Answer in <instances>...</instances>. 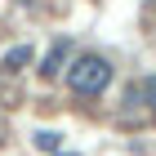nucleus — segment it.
Returning <instances> with one entry per match:
<instances>
[{
  "instance_id": "f257e3e1",
  "label": "nucleus",
  "mask_w": 156,
  "mask_h": 156,
  "mask_svg": "<svg viewBox=\"0 0 156 156\" xmlns=\"http://www.w3.org/2000/svg\"><path fill=\"white\" fill-rule=\"evenodd\" d=\"M67 85H72L76 94H85V98L103 94V89L112 85V62L98 58V54H80V58L67 67Z\"/></svg>"
},
{
  "instance_id": "7ed1b4c3",
  "label": "nucleus",
  "mask_w": 156,
  "mask_h": 156,
  "mask_svg": "<svg viewBox=\"0 0 156 156\" xmlns=\"http://www.w3.org/2000/svg\"><path fill=\"white\" fill-rule=\"evenodd\" d=\"M27 62H31V45H13L5 54V72H23Z\"/></svg>"
},
{
  "instance_id": "20e7f679",
  "label": "nucleus",
  "mask_w": 156,
  "mask_h": 156,
  "mask_svg": "<svg viewBox=\"0 0 156 156\" xmlns=\"http://www.w3.org/2000/svg\"><path fill=\"white\" fill-rule=\"evenodd\" d=\"M125 103H152L156 107V80H143V85H129Z\"/></svg>"
},
{
  "instance_id": "39448f33",
  "label": "nucleus",
  "mask_w": 156,
  "mask_h": 156,
  "mask_svg": "<svg viewBox=\"0 0 156 156\" xmlns=\"http://www.w3.org/2000/svg\"><path fill=\"white\" fill-rule=\"evenodd\" d=\"M36 147H40V152H62L58 134H49V129H40V134H36Z\"/></svg>"
},
{
  "instance_id": "f03ea898",
  "label": "nucleus",
  "mask_w": 156,
  "mask_h": 156,
  "mask_svg": "<svg viewBox=\"0 0 156 156\" xmlns=\"http://www.w3.org/2000/svg\"><path fill=\"white\" fill-rule=\"evenodd\" d=\"M67 40H54V45H49V54H45V62H40V76H45V80H54V76L62 72V62H67Z\"/></svg>"
}]
</instances>
